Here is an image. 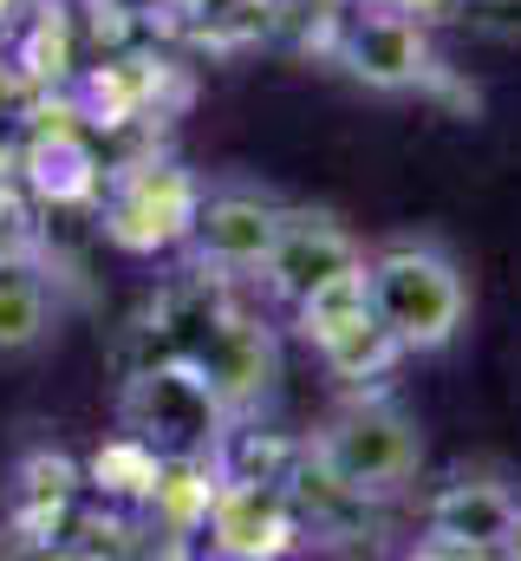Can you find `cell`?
<instances>
[{
  "instance_id": "1",
  "label": "cell",
  "mask_w": 521,
  "mask_h": 561,
  "mask_svg": "<svg viewBox=\"0 0 521 561\" xmlns=\"http://www.w3.org/2000/svg\"><path fill=\"white\" fill-rule=\"evenodd\" d=\"M366 300L404 359L450 353L476 320V280L437 229H391L366 242Z\"/></svg>"
},
{
  "instance_id": "2",
  "label": "cell",
  "mask_w": 521,
  "mask_h": 561,
  "mask_svg": "<svg viewBox=\"0 0 521 561\" xmlns=\"http://www.w3.org/2000/svg\"><path fill=\"white\" fill-rule=\"evenodd\" d=\"M424 424L410 405H397L385 392H352L339 399L306 437V463L326 490L352 496V503H397L417 490L424 477Z\"/></svg>"
},
{
  "instance_id": "3",
  "label": "cell",
  "mask_w": 521,
  "mask_h": 561,
  "mask_svg": "<svg viewBox=\"0 0 521 561\" xmlns=\"http://www.w3.org/2000/svg\"><path fill=\"white\" fill-rule=\"evenodd\" d=\"M202 176L176 157H130L99 183V236L118 255H170L189 242Z\"/></svg>"
},
{
  "instance_id": "4",
  "label": "cell",
  "mask_w": 521,
  "mask_h": 561,
  "mask_svg": "<svg viewBox=\"0 0 521 561\" xmlns=\"http://www.w3.org/2000/svg\"><path fill=\"white\" fill-rule=\"evenodd\" d=\"M287 222V196L260 176H202V203L189 222V262L209 275H235V280H260L274 242Z\"/></svg>"
},
{
  "instance_id": "5",
  "label": "cell",
  "mask_w": 521,
  "mask_h": 561,
  "mask_svg": "<svg viewBox=\"0 0 521 561\" xmlns=\"http://www.w3.org/2000/svg\"><path fill=\"white\" fill-rule=\"evenodd\" d=\"M366 275V242L320 203H287V222H280V242L260 268V287L293 313L306 307L313 294L339 287V280Z\"/></svg>"
},
{
  "instance_id": "6",
  "label": "cell",
  "mask_w": 521,
  "mask_h": 561,
  "mask_svg": "<svg viewBox=\"0 0 521 561\" xmlns=\"http://www.w3.org/2000/svg\"><path fill=\"white\" fill-rule=\"evenodd\" d=\"M339 66H346L352 85H366L379 99H404V92L430 85V72H437L430 20L385 13V7H352L346 26H339Z\"/></svg>"
},
{
  "instance_id": "7",
  "label": "cell",
  "mask_w": 521,
  "mask_h": 561,
  "mask_svg": "<svg viewBox=\"0 0 521 561\" xmlns=\"http://www.w3.org/2000/svg\"><path fill=\"white\" fill-rule=\"evenodd\" d=\"M516 503H521L516 483L456 470V477L430 496V510H424V516H430V542H424V556H496V542H502Z\"/></svg>"
},
{
  "instance_id": "8",
  "label": "cell",
  "mask_w": 521,
  "mask_h": 561,
  "mask_svg": "<svg viewBox=\"0 0 521 561\" xmlns=\"http://www.w3.org/2000/svg\"><path fill=\"white\" fill-rule=\"evenodd\" d=\"M274 379H280V359H274V333L255 320H222L209 333V353H202V392L216 412H255L274 399Z\"/></svg>"
},
{
  "instance_id": "9",
  "label": "cell",
  "mask_w": 521,
  "mask_h": 561,
  "mask_svg": "<svg viewBox=\"0 0 521 561\" xmlns=\"http://www.w3.org/2000/svg\"><path fill=\"white\" fill-rule=\"evenodd\" d=\"M59 340V294L33 262H0V366H26Z\"/></svg>"
},
{
  "instance_id": "10",
  "label": "cell",
  "mask_w": 521,
  "mask_h": 561,
  "mask_svg": "<svg viewBox=\"0 0 521 561\" xmlns=\"http://www.w3.org/2000/svg\"><path fill=\"white\" fill-rule=\"evenodd\" d=\"M287 536H293V523H287L280 496L260 490V483L222 490L216 510H209V542H216L222 556H274Z\"/></svg>"
},
{
  "instance_id": "11",
  "label": "cell",
  "mask_w": 521,
  "mask_h": 561,
  "mask_svg": "<svg viewBox=\"0 0 521 561\" xmlns=\"http://www.w3.org/2000/svg\"><path fill=\"white\" fill-rule=\"evenodd\" d=\"M39 255V222L20 190H0V262H33Z\"/></svg>"
},
{
  "instance_id": "12",
  "label": "cell",
  "mask_w": 521,
  "mask_h": 561,
  "mask_svg": "<svg viewBox=\"0 0 521 561\" xmlns=\"http://www.w3.org/2000/svg\"><path fill=\"white\" fill-rule=\"evenodd\" d=\"M359 7H385V13H410V20H443L450 0H359Z\"/></svg>"
},
{
  "instance_id": "13",
  "label": "cell",
  "mask_w": 521,
  "mask_h": 561,
  "mask_svg": "<svg viewBox=\"0 0 521 561\" xmlns=\"http://www.w3.org/2000/svg\"><path fill=\"white\" fill-rule=\"evenodd\" d=\"M496 556L521 561V503H516V516H509V529H502V542H496Z\"/></svg>"
}]
</instances>
